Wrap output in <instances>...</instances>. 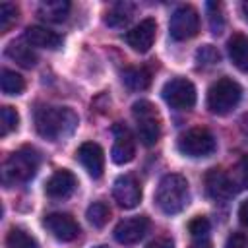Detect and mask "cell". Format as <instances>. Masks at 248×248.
<instances>
[{
	"instance_id": "obj_26",
	"label": "cell",
	"mask_w": 248,
	"mask_h": 248,
	"mask_svg": "<svg viewBox=\"0 0 248 248\" xmlns=\"http://www.w3.org/2000/svg\"><path fill=\"white\" fill-rule=\"evenodd\" d=\"M19 126V114L14 107H2L0 108V136L6 138L10 132L17 130Z\"/></svg>"
},
{
	"instance_id": "obj_27",
	"label": "cell",
	"mask_w": 248,
	"mask_h": 248,
	"mask_svg": "<svg viewBox=\"0 0 248 248\" xmlns=\"http://www.w3.org/2000/svg\"><path fill=\"white\" fill-rule=\"evenodd\" d=\"M17 14H19V10H17L16 4H12V2H2L0 4V31L2 33H6L16 23Z\"/></svg>"
},
{
	"instance_id": "obj_23",
	"label": "cell",
	"mask_w": 248,
	"mask_h": 248,
	"mask_svg": "<svg viewBox=\"0 0 248 248\" xmlns=\"http://www.w3.org/2000/svg\"><path fill=\"white\" fill-rule=\"evenodd\" d=\"M6 246L8 248H39L37 240L21 227H12L6 234Z\"/></svg>"
},
{
	"instance_id": "obj_8",
	"label": "cell",
	"mask_w": 248,
	"mask_h": 248,
	"mask_svg": "<svg viewBox=\"0 0 248 248\" xmlns=\"http://www.w3.org/2000/svg\"><path fill=\"white\" fill-rule=\"evenodd\" d=\"M200 31V16L196 12L194 6L184 4L178 6L169 21V33L174 41H188L192 37H196Z\"/></svg>"
},
{
	"instance_id": "obj_33",
	"label": "cell",
	"mask_w": 248,
	"mask_h": 248,
	"mask_svg": "<svg viewBox=\"0 0 248 248\" xmlns=\"http://www.w3.org/2000/svg\"><path fill=\"white\" fill-rule=\"evenodd\" d=\"M238 221H240L242 227L248 229V200H244L240 203V207H238Z\"/></svg>"
},
{
	"instance_id": "obj_16",
	"label": "cell",
	"mask_w": 248,
	"mask_h": 248,
	"mask_svg": "<svg viewBox=\"0 0 248 248\" xmlns=\"http://www.w3.org/2000/svg\"><path fill=\"white\" fill-rule=\"evenodd\" d=\"M205 192L213 200H229L234 194V184L225 170L211 169L205 174Z\"/></svg>"
},
{
	"instance_id": "obj_7",
	"label": "cell",
	"mask_w": 248,
	"mask_h": 248,
	"mask_svg": "<svg viewBox=\"0 0 248 248\" xmlns=\"http://www.w3.org/2000/svg\"><path fill=\"white\" fill-rule=\"evenodd\" d=\"M161 95L165 99V103L176 110H190L196 105V87L190 79L186 78H172L169 79L163 89Z\"/></svg>"
},
{
	"instance_id": "obj_17",
	"label": "cell",
	"mask_w": 248,
	"mask_h": 248,
	"mask_svg": "<svg viewBox=\"0 0 248 248\" xmlns=\"http://www.w3.org/2000/svg\"><path fill=\"white\" fill-rule=\"evenodd\" d=\"M25 41L31 46H39V48H48V50H56L62 46V37L43 25H31L25 29Z\"/></svg>"
},
{
	"instance_id": "obj_18",
	"label": "cell",
	"mask_w": 248,
	"mask_h": 248,
	"mask_svg": "<svg viewBox=\"0 0 248 248\" xmlns=\"http://www.w3.org/2000/svg\"><path fill=\"white\" fill-rule=\"evenodd\" d=\"M229 56H231V62L242 70V72H248V37L242 35V33H234L231 39H229Z\"/></svg>"
},
{
	"instance_id": "obj_2",
	"label": "cell",
	"mask_w": 248,
	"mask_h": 248,
	"mask_svg": "<svg viewBox=\"0 0 248 248\" xmlns=\"http://www.w3.org/2000/svg\"><path fill=\"white\" fill-rule=\"evenodd\" d=\"M190 202L188 180L182 174H165L155 192V203L165 215L180 213Z\"/></svg>"
},
{
	"instance_id": "obj_34",
	"label": "cell",
	"mask_w": 248,
	"mask_h": 248,
	"mask_svg": "<svg viewBox=\"0 0 248 248\" xmlns=\"http://www.w3.org/2000/svg\"><path fill=\"white\" fill-rule=\"evenodd\" d=\"M238 170H240V178L244 182V186H248V155H244L238 163Z\"/></svg>"
},
{
	"instance_id": "obj_28",
	"label": "cell",
	"mask_w": 248,
	"mask_h": 248,
	"mask_svg": "<svg viewBox=\"0 0 248 248\" xmlns=\"http://www.w3.org/2000/svg\"><path fill=\"white\" fill-rule=\"evenodd\" d=\"M196 60H198V64L211 66V64H217L221 60V54L213 45H203L196 50Z\"/></svg>"
},
{
	"instance_id": "obj_32",
	"label": "cell",
	"mask_w": 248,
	"mask_h": 248,
	"mask_svg": "<svg viewBox=\"0 0 248 248\" xmlns=\"http://www.w3.org/2000/svg\"><path fill=\"white\" fill-rule=\"evenodd\" d=\"M145 248H174V244H172V240L170 238H167V236H161V238H155V240H151Z\"/></svg>"
},
{
	"instance_id": "obj_12",
	"label": "cell",
	"mask_w": 248,
	"mask_h": 248,
	"mask_svg": "<svg viewBox=\"0 0 248 248\" xmlns=\"http://www.w3.org/2000/svg\"><path fill=\"white\" fill-rule=\"evenodd\" d=\"M155 33H157V23H155V19L147 17L126 33V43L136 52H147L153 46Z\"/></svg>"
},
{
	"instance_id": "obj_4",
	"label": "cell",
	"mask_w": 248,
	"mask_h": 248,
	"mask_svg": "<svg viewBox=\"0 0 248 248\" xmlns=\"http://www.w3.org/2000/svg\"><path fill=\"white\" fill-rule=\"evenodd\" d=\"M242 97V87L231 78H219L207 91V108L213 114H229L236 108Z\"/></svg>"
},
{
	"instance_id": "obj_3",
	"label": "cell",
	"mask_w": 248,
	"mask_h": 248,
	"mask_svg": "<svg viewBox=\"0 0 248 248\" xmlns=\"http://www.w3.org/2000/svg\"><path fill=\"white\" fill-rule=\"evenodd\" d=\"M39 153L29 147V145H23L19 147L17 151H14L4 167H2V180L6 186H14V184H19V182H27L29 178L35 176L37 169H39Z\"/></svg>"
},
{
	"instance_id": "obj_6",
	"label": "cell",
	"mask_w": 248,
	"mask_h": 248,
	"mask_svg": "<svg viewBox=\"0 0 248 248\" xmlns=\"http://www.w3.org/2000/svg\"><path fill=\"white\" fill-rule=\"evenodd\" d=\"M176 147L186 157H207L215 151L217 143H215L213 134L207 128L194 126V128L180 134V138L176 141Z\"/></svg>"
},
{
	"instance_id": "obj_25",
	"label": "cell",
	"mask_w": 248,
	"mask_h": 248,
	"mask_svg": "<svg viewBox=\"0 0 248 248\" xmlns=\"http://www.w3.org/2000/svg\"><path fill=\"white\" fill-rule=\"evenodd\" d=\"M85 217H87V221H89L93 227L101 229V227H105L107 221L110 219V209H108V205H107L105 202H93V203L87 207Z\"/></svg>"
},
{
	"instance_id": "obj_22",
	"label": "cell",
	"mask_w": 248,
	"mask_h": 248,
	"mask_svg": "<svg viewBox=\"0 0 248 248\" xmlns=\"http://www.w3.org/2000/svg\"><path fill=\"white\" fill-rule=\"evenodd\" d=\"M134 12H136V6L134 4H130V2H118V4H114L107 12L105 23L110 25V27H122V25H126L132 19Z\"/></svg>"
},
{
	"instance_id": "obj_1",
	"label": "cell",
	"mask_w": 248,
	"mask_h": 248,
	"mask_svg": "<svg viewBox=\"0 0 248 248\" xmlns=\"http://www.w3.org/2000/svg\"><path fill=\"white\" fill-rule=\"evenodd\" d=\"M79 118L70 107H41L35 110V128L41 138L58 141L68 138Z\"/></svg>"
},
{
	"instance_id": "obj_37",
	"label": "cell",
	"mask_w": 248,
	"mask_h": 248,
	"mask_svg": "<svg viewBox=\"0 0 248 248\" xmlns=\"http://www.w3.org/2000/svg\"><path fill=\"white\" fill-rule=\"evenodd\" d=\"M95 248H108V246H103V244H101V246H95Z\"/></svg>"
},
{
	"instance_id": "obj_5",
	"label": "cell",
	"mask_w": 248,
	"mask_h": 248,
	"mask_svg": "<svg viewBox=\"0 0 248 248\" xmlns=\"http://www.w3.org/2000/svg\"><path fill=\"white\" fill-rule=\"evenodd\" d=\"M132 116L136 120L140 141L147 147L155 145L161 138V116L153 103L141 99L132 105Z\"/></svg>"
},
{
	"instance_id": "obj_30",
	"label": "cell",
	"mask_w": 248,
	"mask_h": 248,
	"mask_svg": "<svg viewBox=\"0 0 248 248\" xmlns=\"http://www.w3.org/2000/svg\"><path fill=\"white\" fill-rule=\"evenodd\" d=\"M188 231H190V234L194 238H205V234L209 232V221H207V217H203V215L194 217L188 223Z\"/></svg>"
},
{
	"instance_id": "obj_10",
	"label": "cell",
	"mask_w": 248,
	"mask_h": 248,
	"mask_svg": "<svg viewBox=\"0 0 248 248\" xmlns=\"http://www.w3.org/2000/svg\"><path fill=\"white\" fill-rule=\"evenodd\" d=\"M112 196L124 209H134L141 202V186L134 174H122L112 184Z\"/></svg>"
},
{
	"instance_id": "obj_21",
	"label": "cell",
	"mask_w": 248,
	"mask_h": 248,
	"mask_svg": "<svg viewBox=\"0 0 248 248\" xmlns=\"http://www.w3.org/2000/svg\"><path fill=\"white\" fill-rule=\"evenodd\" d=\"M6 56L23 68H33L37 64V54L31 50V45H25L23 41L10 43L6 48Z\"/></svg>"
},
{
	"instance_id": "obj_13",
	"label": "cell",
	"mask_w": 248,
	"mask_h": 248,
	"mask_svg": "<svg viewBox=\"0 0 248 248\" xmlns=\"http://www.w3.org/2000/svg\"><path fill=\"white\" fill-rule=\"evenodd\" d=\"M76 157L83 165V169L89 172V176L99 178L103 174V170H105V153H103L99 143H95V141L81 143L76 151Z\"/></svg>"
},
{
	"instance_id": "obj_29",
	"label": "cell",
	"mask_w": 248,
	"mask_h": 248,
	"mask_svg": "<svg viewBox=\"0 0 248 248\" xmlns=\"http://www.w3.org/2000/svg\"><path fill=\"white\" fill-rule=\"evenodd\" d=\"M207 12H209V25H211V31L215 35H219L223 31V16H221V4H215V2H209L207 4Z\"/></svg>"
},
{
	"instance_id": "obj_19",
	"label": "cell",
	"mask_w": 248,
	"mask_h": 248,
	"mask_svg": "<svg viewBox=\"0 0 248 248\" xmlns=\"http://www.w3.org/2000/svg\"><path fill=\"white\" fill-rule=\"evenodd\" d=\"M37 14H39L41 19H46V21H52V23H62L70 14V2H66V0H46L39 6Z\"/></svg>"
},
{
	"instance_id": "obj_11",
	"label": "cell",
	"mask_w": 248,
	"mask_h": 248,
	"mask_svg": "<svg viewBox=\"0 0 248 248\" xmlns=\"http://www.w3.org/2000/svg\"><path fill=\"white\" fill-rule=\"evenodd\" d=\"M112 134H114V143H112V151H110L112 161L116 165L130 163L136 155V141H134L130 130L124 124H114Z\"/></svg>"
},
{
	"instance_id": "obj_20",
	"label": "cell",
	"mask_w": 248,
	"mask_h": 248,
	"mask_svg": "<svg viewBox=\"0 0 248 248\" xmlns=\"http://www.w3.org/2000/svg\"><path fill=\"white\" fill-rule=\"evenodd\" d=\"M122 81L132 91H143L151 83V72L145 66H132L122 72Z\"/></svg>"
},
{
	"instance_id": "obj_14",
	"label": "cell",
	"mask_w": 248,
	"mask_h": 248,
	"mask_svg": "<svg viewBox=\"0 0 248 248\" xmlns=\"http://www.w3.org/2000/svg\"><path fill=\"white\" fill-rule=\"evenodd\" d=\"M147 229H149V219L143 217V215L122 219L114 227V238L120 244H136L138 240L143 238V234L147 232Z\"/></svg>"
},
{
	"instance_id": "obj_9",
	"label": "cell",
	"mask_w": 248,
	"mask_h": 248,
	"mask_svg": "<svg viewBox=\"0 0 248 248\" xmlns=\"http://www.w3.org/2000/svg\"><path fill=\"white\" fill-rule=\"evenodd\" d=\"M43 225L60 242H72L79 236V225L68 213H48L43 219Z\"/></svg>"
},
{
	"instance_id": "obj_24",
	"label": "cell",
	"mask_w": 248,
	"mask_h": 248,
	"mask_svg": "<svg viewBox=\"0 0 248 248\" xmlns=\"http://www.w3.org/2000/svg\"><path fill=\"white\" fill-rule=\"evenodd\" d=\"M0 87H2V93H6V95H19L25 89V79L19 74H16L14 70H2Z\"/></svg>"
},
{
	"instance_id": "obj_36",
	"label": "cell",
	"mask_w": 248,
	"mask_h": 248,
	"mask_svg": "<svg viewBox=\"0 0 248 248\" xmlns=\"http://www.w3.org/2000/svg\"><path fill=\"white\" fill-rule=\"evenodd\" d=\"M242 12H244V16H246V19H248V2L242 4Z\"/></svg>"
},
{
	"instance_id": "obj_31",
	"label": "cell",
	"mask_w": 248,
	"mask_h": 248,
	"mask_svg": "<svg viewBox=\"0 0 248 248\" xmlns=\"http://www.w3.org/2000/svg\"><path fill=\"white\" fill-rule=\"evenodd\" d=\"M246 234L244 232H232L227 242H225V248H246Z\"/></svg>"
},
{
	"instance_id": "obj_35",
	"label": "cell",
	"mask_w": 248,
	"mask_h": 248,
	"mask_svg": "<svg viewBox=\"0 0 248 248\" xmlns=\"http://www.w3.org/2000/svg\"><path fill=\"white\" fill-rule=\"evenodd\" d=\"M190 248H213V244H211L209 240H205V238H196V240L190 244Z\"/></svg>"
},
{
	"instance_id": "obj_15",
	"label": "cell",
	"mask_w": 248,
	"mask_h": 248,
	"mask_svg": "<svg viewBox=\"0 0 248 248\" xmlns=\"http://www.w3.org/2000/svg\"><path fill=\"white\" fill-rule=\"evenodd\" d=\"M76 186H78V178L74 176V172H70L68 169H60L46 180L45 192L52 200H66L74 194Z\"/></svg>"
}]
</instances>
